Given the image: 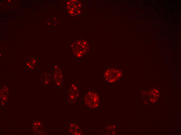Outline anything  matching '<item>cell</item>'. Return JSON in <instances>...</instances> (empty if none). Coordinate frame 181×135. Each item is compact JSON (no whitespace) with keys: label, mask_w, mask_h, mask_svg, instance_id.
Instances as JSON below:
<instances>
[{"label":"cell","mask_w":181,"mask_h":135,"mask_svg":"<svg viewBox=\"0 0 181 135\" xmlns=\"http://www.w3.org/2000/svg\"><path fill=\"white\" fill-rule=\"evenodd\" d=\"M66 8L68 13L72 16H79L81 14L82 4L78 1H69L67 3Z\"/></svg>","instance_id":"4"},{"label":"cell","mask_w":181,"mask_h":135,"mask_svg":"<svg viewBox=\"0 0 181 135\" xmlns=\"http://www.w3.org/2000/svg\"><path fill=\"white\" fill-rule=\"evenodd\" d=\"M83 101L87 107L91 109H96L100 103V97L98 93L93 90H88L83 94Z\"/></svg>","instance_id":"3"},{"label":"cell","mask_w":181,"mask_h":135,"mask_svg":"<svg viewBox=\"0 0 181 135\" xmlns=\"http://www.w3.org/2000/svg\"><path fill=\"white\" fill-rule=\"evenodd\" d=\"M70 48L74 55L76 57L80 58L85 57L88 53L89 45L86 40L79 39L72 42Z\"/></svg>","instance_id":"1"},{"label":"cell","mask_w":181,"mask_h":135,"mask_svg":"<svg viewBox=\"0 0 181 135\" xmlns=\"http://www.w3.org/2000/svg\"><path fill=\"white\" fill-rule=\"evenodd\" d=\"M123 75L121 68L117 66H107L104 70L103 76L107 83L117 82L120 79Z\"/></svg>","instance_id":"2"},{"label":"cell","mask_w":181,"mask_h":135,"mask_svg":"<svg viewBox=\"0 0 181 135\" xmlns=\"http://www.w3.org/2000/svg\"><path fill=\"white\" fill-rule=\"evenodd\" d=\"M79 94V90L78 87L74 84H72L69 90L67 100L70 101V103H75Z\"/></svg>","instance_id":"5"},{"label":"cell","mask_w":181,"mask_h":135,"mask_svg":"<svg viewBox=\"0 0 181 135\" xmlns=\"http://www.w3.org/2000/svg\"><path fill=\"white\" fill-rule=\"evenodd\" d=\"M54 74L55 84L59 86L61 85L63 82V75L62 70L57 64L55 65Z\"/></svg>","instance_id":"6"}]
</instances>
